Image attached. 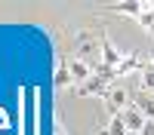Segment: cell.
Instances as JSON below:
<instances>
[{
  "instance_id": "6",
  "label": "cell",
  "mask_w": 154,
  "mask_h": 135,
  "mask_svg": "<svg viewBox=\"0 0 154 135\" xmlns=\"http://www.w3.org/2000/svg\"><path fill=\"white\" fill-rule=\"evenodd\" d=\"M120 61H123V55L111 46V40H102V65H111L114 71H117V65H120Z\"/></svg>"
},
{
  "instance_id": "10",
  "label": "cell",
  "mask_w": 154,
  "mask_h": 135,
  "mask_svg": "<svg viewBox=\"0 0 154 135\" xmlns=\"http://www.w3.org/2000/svg\"><path fill=\"white\" fill-rule=\"evenodd\" d=\"M142 9H145V3H136V0H123V3H117V12H130V16H142Z\"/></svg>"
},
{
  "instance_id": "1",
  "label": "cell",
  "mask_w": 154,
  "mask_h": 135,
  "mask_svg": "<svg viewBox=\"0 0 154 135\" xmlns=\"http://www.w3.org/2000/svg\"><path fill=\"white\" fill-rule=\"evenodd\" d=\"M130 104H133V95L126 92L123 86L114 83V86H111V92L105 95V107H108V114H111V117H117V114H123Z\"/></svg>"
},
{
  "instance_id": "8",
  "label": "cell",
  "mask_w": 154,
  "mask_h": 135,
  "mask_svg": "<svg viewBox=\"0 0 154 135\" xmlns=\"http://www.w3.org/2000/svg\"><path fill=\"white\" fill-rule=\"evenodd\" d=\"M53 83H56V89H65L68 83H74V80H71V71H68V65H65V61H62V65L56 68V77H53Z\"/></svg>"
},
{
  "instance_id": "13",
  "label": "cell",
  "mask_w": 154,
  "mask_h": 135,
  "mask_svg": "<svg viewBox=\"0 0 154 135\" xmlns=\"http://www.w3.org/2000/svg\"><path fill=\"white\" fill-rule=\"evenodd\" d=\"M142 135H154V120H148L145 126H142Z\"/></svg>"
},
{
  "instance_id": "4",
  "label": "cell",
  "mask_w": 154,
  "mask_h": 135,
  "mask_svg": "<svg viewBox=\"0 0 154 135\" xmlns=\"http://www.w3.org/2000/svg\"><path fill=\"white\" fill-rule=\"evenodd\" d=\"M120 117H123V123H126V129H130V132H142V126L148 123V120H145V114H142L136 104H130Z\"/></svg>"
},
{
  "instance_id": "7",
  "label": "cell",
  "mask_w": 154,
  "mask_h": 135,
  "mask_svg": "<svg viewBox=\"0 0 154 135\" xmlns=\"http://www.w3.org/2000/svg\"><path fill=\"white\" fill-rule=\"evenodd\" d=\"M142 74L145 71V65H139V58L136 55H123V61H120V65H117V77H126V74Z\"/></svg>"
},
{
  "instance_id": "3",
  "label": "cell",
  "mask_w": 154,
  "mask_h": 135,
  "mask_svg": "<svg viewBox=\"0 0 154 135\" xmlns=\"http://www.w3.org/2000/svg\"><path fill=\"white\" fill-rule=\"evenodd\" d=\"M68 71H71V80L80 86V83H86L89 77H93V61H83V58H71L68 61Z\"/></svg>"
},
{
  "instance_id": "12",
  "label": "cell",
  "mask_w": 154,
  "mask_h": 135,
  "mask_svg": "<svg viewBox=\"0 0 154 135\" xmlns=\"http://www.w3.org/2000/svg\"><path fill=\"white\" fill-rule=\"evenodd\" d=\"M142 89L154 92V65H145V71H142Z\"/></svg>"
},
{
  "instance_id": "9",
  "label": "cell",
  "mask_w": 154,
  "mask_h": 135,
  "mask_svg": "<svg viewBox=\"0 0 154 135\" xmlns=\"http://www.w3.org/2000/svg\"><path fill=\"white\" fill-rule=\"evenodd\" d=\"M139 25H142L145 31H154V3H145L142 16H139Z\"/></svg>"
},
{
  "instance_id": "2",
  "label": "cell",
  "mask_w": 154,
  "mask_h": 135,
  "mask_svg": "<svg viewBox=\"0 0 154 135\" xmlns=\"http://www.w3.org/2000/svg\"><path fill=\"white\" fill-rule=\"evenodd\" d=\"M111 86H114V83H108V80H102V77H96V74H93V77H89L86 83H80V86H77V95H80V98H89V95L105 98V95L111 92Z\"/></svg>"
},
{
  "instance_id": "14",
  "label": "cell",
  "mask_w": 154,
  "mask_h": 135,
  "mask_svg": "<svg viewBox=\"0 0 154 135\" xmlns=\"http://www.w3.org/2000/svg\"><path fill=\"white\" fill-rule=\"evenodd\" d=\"M126 135H142V132H126Z\"/></svg>"
},
{
  "instance_id": "5",
  "label": "cell",
  "mask_w": 154,
  "mask_h": 135,
  "mask_svg": "<svg viewBox=\"0 0 154 135\" xmlns=\"http://www.w3.org/2000/svg\"><path fill=\"white\" fill-rule=\"evenodd\" d=\"M133 104L145 114V120H154V92H145V89H139V95L133 98Z\"/></svg>"
},
{
  "instance_id": "11",
  "label": "cell",
  "mask_w": 154,
  "mask_h": 135,
  "mask_svg": "<svg viewBox=\"0 0 154 135\" xmlns=\"http://www.w3.org/2000/svg\"><path fill=\"white\" fill-rule=\"evenodd\" d=\"M130 129H126V123H123V117L117 114V117H111V126H108V132L105 135H126Z\"/></svg>"
}]
</instances>
